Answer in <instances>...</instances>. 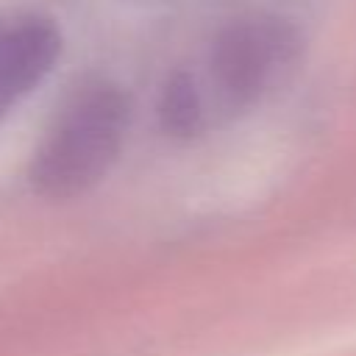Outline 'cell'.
<instances>
[{
  "mask_svg": "<svg viewBox=\"0 0 356 356\" xmlns=\"http://www.w3.org/2000/svg\"><path fill=\"white\" fill-rule=\"evenodd\" d=\"M300 33L289 19L253 14L231 22L209 53V92L220 111H245L267 97L292 72Z\"/></svg>",
  "mask_w": 356,
  "mask_h": 356,
  "instance_id": "7a4b0ae2",
  "label": "cell"
},
{
  "mask_svg": "<svg viewBox=\"0 0 356 356\" xmlns=\"http://www.w3.org/2000/svg\"><path fill=\"white\" fill-rule=\"evenodd\" d=\"M61 56L56 22L36 11H0V114L28 97Z\"/></svg>",
  "mask_w": 356,
  "mask_h": 356,
  "instance_id": "3957f363",
  "label": "cell"
},
{
  "mask_svg": "<svg viewBox=\"0 0 356 356\" xmlns=\"http://www.w3.org/2000/svg\"><path fill=\"white\" fill-rule=\"evenodd\" d=\"M161 125L172 136H197L209 122V97L189 72H175L161 95Z\"/></svg>",
  "mask_w": 356,
  "mask_h": 356,
  "instance_id": "277c9868",
  "label": "cell"
},
{
  "mask_svg": "<svg viewBox=\"0 0 356 356\" xmlns=\"http://www.w3.org/2000/svg\"><path fill=\"white\" fill-rule=\"evenodd\" d=\"M131 120L122 89L108 81L78 86L42 131L28 181L42 197L70 200L106 178L120 159Z\"/></svg>",
  "mask_w": 356,
  "mask_h": 356,
  "instance_id": "6da1fadb",
  "label": "cell"
}]
</instances>
